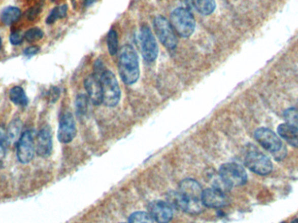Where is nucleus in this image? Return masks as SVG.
Wrapping results in <instances>:
<instances>
[{"label": "nucleus", "instance_id": "1", "mask_svg": "<svg viewBox=\"0 0 298 223\" xmlns=\"http://www.w3.org/2000/svg\"><path fill=\"white\" fill-rule=\"evenodd\" d=\"M119 72L124 83L133 85L138 81L140 77V64L136 49L125 45L120 50L119 57Z\"/></svg>", "mask_w": 298, "mask_h": 223}, {"label": "nucleus", "instance_id": "2", "mask_svg": "<svg viewBox=\"0 0 298 223\" xmlns=\"http://www.w3.org/2000/svg\"><path fill=\"white\" fill-rule=\"evenodd\" d=\"M170 24L173 29L182 38L190 37L195 29L194 16L188 9L183 7L176 8L173 11L170 16Z\"/></svg>", "mask_w": 298, "mask_h": 223}, {"label": "nucleus", "instance_id": "3", "mask_svg": "<svg viewBox=\"0 0 298 223\" xmlns=\"http://www.w3.org/2000/svg\"><path fill=\"white\" fill-rule=\"evenodd\" d=\"M98 78L102 85V103L109 107L115 106L120 99V86L115 75L109 70H105Z\"/></svg>", "mask_w": 298, "mask_h": 223}, {"label": "nucleus", "instance_id": "4", "mask_svg": "<svg viewBox=\"0 0 298 223\" xmlns=\"http://www.w3.org/2000/svg\"><path fill=\"white\" fill-rule=\"evenodd\" d=\"M219 176L221 182L227 189L233 187L243 186L247 182L248 175L246 171L241 165L237 163H225L220 167Z\"/></svg>", "mask_w": 298, "mask_h": 223}, {"label": "nucleus", "instance_id": "5", "mask_svg": "<svg viewBox=\"0 0 298 223\" xmlns=\"http://www.w3.org/2000/svg\"><path fill=\"white\" fill-rule=\"evenodd\" d=\"M154 28L160 43L167 49H175V47H177V39L169 20L163 16H157L154 20Z\"/></svg>", "mask_w": 298, "mask_h": 223}, {"label": "nucleus", "instance_id": "6", "mask_svg": "<svg viewBox=\"0 0 298 223\" xmlns=\"http://www.w3.org/2000/svg\"><path fill=\"white\" fill-rule=\"evenodd\" d=\"M245 165L249 170L259 175H267L271 174L273 169V164L271 159L255 149L250 150L247 154L245 156Z\"/></svg>", "mask_w": 298, "mask_h": 223}, {"label": "nucleus", "instance_id": "7", "mask_svg": "<svg viewBox=\"0 0 298 223\" xmlns=\"http://www.w3.org/2000/svg\"><path fill=\"white\" fill-rule=\"evenodd\" d=\"M36 133L34 130L25 131L17 143V157L20 163L27 164L32 161L36 152Z\"/></svg>", "mask_w": 298, "mask_h": 223}, {"label": "nucleus", "instance_id": "8", "mask_svg": "<svg viewBox=\"0 0 298 223\" xmlns=\"http://www.w3.org/2000/svg\"><path fill=\"white\" fill-rule=\"evenodd\" d=\"M141 51L142 54L148 62H154L158 57L159 49L154 35L148 25H143L140 33Z\"/></svg>", "mask_w": 298, "mask_h": 223}, {"label": "nucleus", "instance_id": "9", "mask_svg": "<svg viewBox=\"0 0 298 223\" xmlns=\"http://www.w3.org/2000/svg\"><path fill=\"white\" fill-rule=\"evenodd\" d=\"M169 202L170 206L179 208L188 214H197L203 212L204 205L202 200L188 199L181 195L179 192H173L169 195Z\"/></svg>", "mask_w": 298, "mask_h": 223}, {"label": "nucleus", "instance_id": "10", "mask_svg": "<svg viewBox=\"0 0 298 223\" xmlns=\"http://www.w3.org/2000/svg\"><path fill=\"white\" fill-rule=\"evenodd\" d=\"M255 139L263 148L269 152L277 154L283 149V143L277 133L273 131L261 127L255 132Z\"/></svg>", "mask_w": 298, "mask_h": 223}, {"label": "nucleus", "instance_id": "11", "mask_svg": "<svg viewBox=\"0 0 298 223\" xmlns=\"http://www.w3.org/2000/svg\"><path fill=\"white\" fill-rule=\"evenodd\" d=\"M77 128L74 116L71 113H65L63 115L58 126V139L64 144H68L73 141L76 136Z\"/></svg>", "mask_w": 298, "mask_h": 223}, {"label": "nucleus", "instance_id": "12", "mask_svg": "<svg viewBox=\"0 0 298 223\" xmlns=\"http://www.w3.org/2000/svg\"><path fill=\"white\" fill-rule=\"evenodd\" d=\"M35 148L38 155L44 158L52 154V136L49 127H43L36 135Z\"/></svg>", "mask_w": 298, "mask_h": 223}, {"label": "nucleus", "instance_id": "13", "mask_svg": "<svg viewBox=\"0 0 298 223\" xmlns=\"http://www.w3.org/2000/svg\"><path fill=\"white\" fill-rule=\"evenodd\" d=\"M202 202L208 208H219L224 207L227 203V198L221 189L214 188L203 190Z\"/></svg>", "mask_w": 298, "mask_h": 223}, {"label": "nucleus", "instance_id": "14", "mask_svg": "<svg viewBox=\"0 0 298 223\" xmlns=\"http://www.w3.org/2000/svg\"><path fill=\"white\" fill-rule=\"evenodd\" d=\"M149 211L151 216L156 222L168 223L172 219V207L168 202L162 201L152 202Z\"/></svg>", "mask_w": 298, "mask_h": 223}, {"label": "nucleus", "instance_id": "15", "mask_svg": "<svg viewBox=\"0 0 298 223\" xmlns=\"http://www.w3.org/2000/svg\"><path fill=\"white\" fill-rule=\"evenodd\" d=\"M84 84L91 101L95 105H101L102 103V90L100 78L92 73L86 78Z\"/></svg>", "mask_w": 298, "mask_h": 223}, {"label": "nucleus", "instance_id": "16", "mask_svg": "<svg viewBox=\"0 0 298 223\" xmlns=\"http://www.w3.org/2000/svg\"><path fill=\"white\" fill-rule=\"evenodd\" d=\"M178 192L188 199L202 200L203 190L196 180L186 179L180 183Z\"/></svg>", "mask_w": 298, "mask_h": 223}, {"label": "nucleus", "instance_id": "17", "mask_svg": "<svg viewBox=\"0 0 298 223\" xmlns=\"http://www.w3.org/2000/svg\"><path fill=\"white\" fill-rule=\"evenodd\" d=\"M277 133L290 146L298 148V127L286 122L279 125L277 127Z\"/></svg>", "mask_w": 298, "mask_h": 223}, {"label": "nucleus", "instance_id": "18", "mask_svg": "<svg viewBox=\"0 0 298 223\" xmlns=\"http://www.w3.org/2000/svg\"><path fill=\"white\" fill-rule=\"evenodd\" d=\"M22 121L19 119H16L10 123L9 126L6 129V138L8 146L17 145L20 137L22 135Z\"/></svg>", "mask_w": 298, "mask_h": 223}, {"label": "nucleus", "instance_id": "19", "mask_svg": "<svg viewBox=\"0 0 298 223\" xmlns=\"http://www.w3.org/2000/svg\"><path fill=\"white\" fill-rule=\"evenodd\" d=\"M10 99L15 105L25 106L28 104V98L24 89L20 87H14L9 93Z\"/></svg>", "mask_w": 298, "mask_h": 223}, {"label": "nucleus", "instance_id": "20", "mask_svg": "<svg viewBox=\"0 0 298 223\" xmlns=\"http://www.w3.org/2000/svg\"><path fill=\"white\" fill-rule=\"evenodd\" d=\"M21 15V12L17 7H10L4 10L1 13V21L5 25H12L13 23L17 21Z\"/></svg>", "mask_w": 298, "mask_h": 223}, {"label": "nucleus", "instance_id": "21", "mask_svg": "<svg viewBox=\"0 0 298 223\" xmlns=\"http://www.w3.org/2000/svg\"><path fill=\"white\" fill-rule=\"evenodd\" d=\"M197 11L203 15H210L214 13L216 7L215 0H193Z\"/></svg>", "mask_w": 298, "mask_h": 223}, {"label": "nucleus", "instance_id": "22", "mask_svg": "<svg viewBox=\"0 0 298 223\" xmlns=\"http://www.w3.org/2000/svg\"><path fill=\"white\" fill-rule=\"evenodd\" d=\"M108 49L111 55H116L119 50V40H118V34L117 31L114 29H111L108 34Z\"/></svg>", "mask_w": 298, "mask_h": 223}, {"label": "nucleus", "instance_id": "23", "mask_svg": "<svg viewBox=\"0 0 298 223\" xmlns=\"http://www.w3.org/2000/svg\"><path fill=\"white\" fill-rule=\"evenodd\" d=\"M67 13H68V6L64 5V6L56 7L52 10L49 16L46 18V24L51 25V24H53L57 19L65 18Z\"/></svg>", "mask_w": 298, "mask_h": 223}, {"label": "nucleus", "instance_id": "24", "mask_svg": "<svg viewBox=\"0 0 298 223\" xmlns=\"http://www.w3.org/2000/svg\"><path fill=\"white\" fill-rule=\"evenodd\" d=\"M129 223H154V219L146 212H136L130 215Z\"/></svg>", "mask_w": 298, "mask_h": 223}, {"label": "nucleus", "instance_id": "25", "mask_svg": "<svg viewBox=\"0 0 298 223\" xmlns=\"http://www.w3.org/2000/svg\"><path fill=\"white\" fill-rule=\"evenodd\" d=\"M43 37V31L39 27L31 28L25 33V39L29 43L40 41Z\"/></svg>", "mask_w": 298, "mask_h": 223}, {"label": "nucleus", "instance_id": "26", "mask_svg": "<svg viewBox=\"0 0 298 223\" xmlns=\"http://www.w3.org/2000/svg\"><path fill=\"white\" fill-rule=\"evenodd\" d=\"M284 118H285L287 123L298 127V109H287L284 112Z\"/></svg>", "mask_w": 298, "mask_h": 223}, {"label": "nucleus", "instance_id": "27", "mask_svg": "<svg viewBox=\"0 0 298 223\" xmlns=\"http://www.w3.org/2000/svg\"><path fill=\"white\" fill-rule=\"evenodd\" d=\"M76 109L78 115H85L87 111V99L86 95L80 94L76 99Z\"/></svg>", "mask_w": 298, "mask_h": 223}, {"label": "nucleus", "instance_id": "28", "mask_svg": "<svg viewBox=\"0 0 298 223\" xmlns=\"http://www.w3.org/2000/svg\"><path fill=\"white\" fill-rule=\"evenodd\" d=\"M7 138H6V130L3 127H0V161L5 157L7 151Z\"/></svg>", "mask_w": 298, "mask_h": 223}, {"label": "nucleus", "instance_id": "29", "mask_svg": "<svg viewBox=\"0 0 298 223\" xmlns=\"http://www.w3.org/2000/svg\"><path fill=\"white\" fill-rule=\"evenodd\" d=\"M41 10H42V6L40 4L35 5L34 7H31L30 9L28 10L27 13H26V18L29 20H31H31H34L39 16Z\"/></svg>", "mask_w": 298, "mask_h": 223}, {"label": "nucleus", "instance_id": "30", "mask_svg": "<svg viewBox=\"0 0 298 223\" xmlns=\"http://www.w3.org/2000/svg\"><path fill=\"white\" fill-rule=\"evenodd\" d=\"M24 39H25V35L23 34L20 31H13V33L10 36V41L14 46H19V45L22 44Z\"/></svg>", "mask_w": 298, "mask_h": 223}, {"label": "nucleus", "instance_id": "31", "mask_svg": "<svg viewBox=\"0 0 298 223\" xmlns=\"http://www.w3.org/2000/svg\"><path fill=\"white\" fill-rule=\"evenodd\" d=\"M40 52V47L37 46H34V47H27L25 48L24 51V54L26 56H32L37 54Z\"/></svg>", "mask_w": 298, "mask_h": 223}, {"label": "nucleus", "instance_id": "32", "mask_svg": "<svg viewBox=\"0 0 298 223\" xmlns=\"http://www.w3.org/2000/svg\"><path fill=\"white\" fill-rule=\"evenodd\" d=\"M95 1L96 0H85V5L87 7V6H90V5H92V3H94Z\"/></svg>", "mask_w": 298, "mask_h": 223}, {"label": "nucleus", "instance_id": "33", "mask_svg": "<svg viewBox=\"0 0 298 223\" xmlns=\"http://www.w3.org/2000/svg\"><path fill=\"white\" fill-rule=\"evenodd\" d=\"M291 223H298V219H295V220H292Z\"/></svg>", "mask_w": 298, "mask_h": 223}, {"label": "nucleus", "instance_id": "34", "mask_svg": "<svg viewBox=\"0 0 298 223\" xmlns=\"http://www.w3.org/2000/svg\"><path fill=\"white\" fill-rule=\"evenodd\" d=\"M0 49H1V39H0Z\"/></svg>", "mask_w": 298, "mask_h": 223}, {"label": "nucleus", "instance_id": "35", "mask_svg": "<svg viewBox=\"0 0 298 223\" xmlns=\"http://www.w3.org/2000/svg\"><path fill=\"white\" fill-rule=\"evenodd\" d=\"M52 1H54V0H52Z\"/></svg>", "mask_w": 298, "mask_h": 223}]
</instances>
